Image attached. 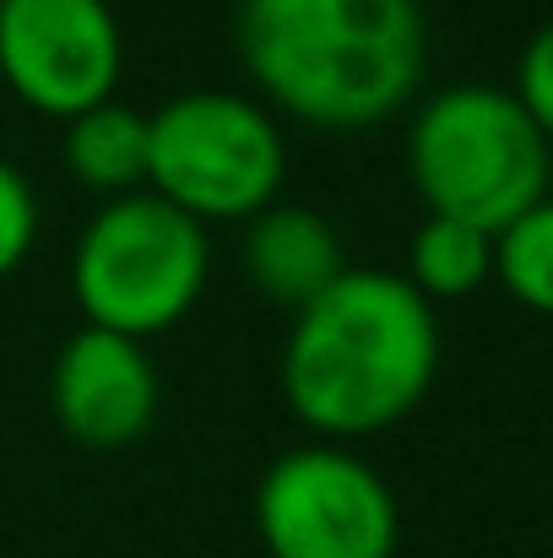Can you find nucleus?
<instances>
[{
  "mask_svg": "<svg viewBox=\"0 0 553 558\" xmlns=\"http://www.w3.org/2000/svg\"><path fill=\"white\" fill-rule=\"evenodd\" d=\"M55 417L87 450H125L153 428L158 412V369L142 342L115 331H76L55 359Z\"/></svg>",
  "mask_w": 553,
  "mask_h": 558,
  "instance_id": "8",
  "label": "nucleus"
},
{
  "mask_svg": "<svg viewBox=\"0 0 553 558\" xmlns=\"http://www.w3.org/2000/svg\"><path fill=\"white\" fill-rule=\"evenodd\" d=\"M244 271L272 304H288L299 315L348 266H342V239H337V228L321 211H310V206H266L261 217H250Z\"/></svg>",
  "mask_w": 553,
  "mask_h": 558,
  "instance_id": "9",
  "label": "nucleus"
},
{
  "mask_svg": "<svg viewBox=\"0 0 553 558\" xmlns=\"http://www.w3.org/2000/svg\"><path fill=\"white\" fill-rule=\"evenodd\" d=\"M233 33L250 82L321 131L380 125L429 60L418 0H239Z\"/></svg>",
  "mask_w": 553,
  "mask_h": 558,
  "instance_id": "1",
  "label": "nucleus"
},
{
  "mask_svg": "<svg viewBox=\"0 0 553 558\" xmlns=\"http://www.w3.org/2000/svg\"><path fill=\"white\" fill-rule=\"evenodd\" d=\"M125 38L109 0H0V76L27 109L71 125L115 104Z\"/></svg>",
  "mask_w": 553,
  "mask_h": 558,
  "instance_id": "7",
  "label": "nucleus"
},
{
  "mask_svg": "<svg viewBox=\"0 0 553 558\" xmlns=\"http://www.w3.org/2000/svg\"><path fill=\"white\" fill-rule=\"evenodd\" d=\"M33 233H38V201H33V185L0 163V277H11L27 250H33Z\"/></svg>",
  "mask_w": 553,
  "mask_h": 558,
  "instance_id": "13",
  "label": "nucleus"
},
{
  "mask_svg": "<svg viewBox=\"0 0 553 558\" xmlns=\"http://www.w3.org/2000/svg\"><path fill=\"white\" fill-rule=\"evenodd\" d=\"M494 277L527 310L553 315V201L543 195L510 228L494 233Z\"/></svg>",
  "mask_w": 553,
  "mask_h": 558,
  "instance_id": "12",
  "label": "nucleus"
},
{
  "mask_svg": "<svg viewBox=\"0 0 553 558\" xmlns=\"http://www.w3.org/2000/svg\"><path fill=\"white\" fill-rule=\"evenodd\" d=\"M516 98H521V109L538 120V131L553 142V16L532 33V44L521 49V65H516Z\"/></svg>",
  "mask_w": 553,
  "mask_h": 558,
  "instance_id": "14",
  "label": "nucleus"
},
{
  "mask_svg": "<svg viewBox=\"0 0 553 558\" xmlns=\"http://www.w3.org/2000/svg\"><path fill=\"white\" fill-rule=\"evenodd\" d=\"M549 136L516 93L461 82L434 93L407 131V174L429 217L467 222L478 233L510 228L549 190Z\"/></svg>",
  "mask_w": 553,
  "mask_h": 558,
  "instance_id": "3",
  "label": "nucleus"
},
{
  "mask_svg": "<svg viewBox=\"0 0 553 558\" xmlns=\"http://www.w3.org/2000/svg\"><path fill=\"white\" fill-rule=\"evenodd\" d=\"M255 526L272 558H390L401 537L385 477L337 445L272 461L255 488Z\"/></svg>",
  "mask_w": 553,
  "mask_h": 558,
  "instance_id": "6",
  "label": "nucleus"
},
{
  "mask_svg": "<svg viewBox=\"0 0 553 558\" xmlns=\"http://www.w3.org/2000/svg\"><path fill=\"white\" fill-rule=\"evenodd\" d=\"M147 185L175 211L206 222H250L282 190V131L239 93H180L153 120Z\"/></svg>",
  "mask_w": 553,
  "mask_h": 558,
  "instance_id": "5",
  "label": "nucleus"
},
{
  "mask_svg": "<svg viewBox=\"0 0 553 558\" xmlns=\"http://www.w3.org/2000/svg\"><path fill=\"white\" fill-rule=\"evenodd\" d=\"M489 277H494V239L489 233H478L467 222H450V217H429L412 233L407 282L423 299H467Z\"/></svg>",
  "mask_w": 553,
  "mask_h": 558,
  "instance_id": "11",
  "label": "nucleus"
},
{
  "mask_svg": "<svg viewBox=\"0 0 553 558\" xmlns=\"http://www.w3.org/2000/svg\"><path fill=\"white\" fill-rule=\"evenodd\" d=\"M440 326L429 299L396 271H342L299 310L282 348L293 417L332 439H364L401 423L434 385Z\"/></svg>",
  "mask_w": 553,
  "mask_h": 558,
  "instance_id": "2",
  "label": "nucleus"
},
{
  "mask_svg": "<svg viewBox=\"0 0 553 558\" xmlns=\"http://www.w3.org/2000/svg\"><path fill=\"white\" fill-rule=\"evenodd\" d=\"M206 228L153 190L109 201L76 239L71 288L87 326L147 342L180 326L206 288Z\"/></svg>",
  "mask_w": 553,
  "mask_h": 558,
  "instance_id": "4",
  "label": "nucleus"
},
{
  "mask_svg": "<svg viewBox=\"0 0 553 558\" xmlns=\"http://www.w3.org/2000/svg\"><path fill=\"white\" fill-rule=\"evenodd\" d=\"M147 158H153V131L147 114L120 109V104H98L82 120L65 125V169L98 195H136L147 185Z\"/></svg>",
  "mask_w": 553,
  "mask_h": 558,
  "instance_id": "10",
  "label": "nucleus"
}]
</instances>
